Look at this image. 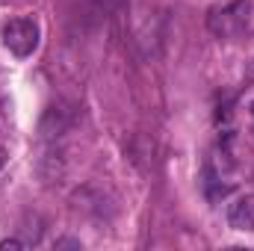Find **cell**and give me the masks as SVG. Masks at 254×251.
I'll return each instance as SVG.
<instances>
[{
    "instance_id": "4",
    "label": "cell",
    "mask_w": 254,
    "mask_h": 251,
    "mask_svg": "<svg viewBox=\"0 0 254 251\" xmlns=\"http://www.w3.org/2000/svg\"><path fill=\"white\" fill-rule=\"evenodd\" d=\"M54 249H83V246H80V240H57Z\"/></svg>"
},
{
    "instance_id": "6",
    "label": "cell",
    "mask_w": 254,
    "mask_h": 251,
    "mask_svg": "<svg viewBox=\"0 0 254 251\" xmlns=\"http://www.w3.org/2000/svg\"><path fill=\"white\" fill-rule=\"evenodd\" d=\"M3 163H6V151H0V169H3Z\"/></svg>"
},
{
    "instance_id": "2",
    "label": "cell",
    "mask_w": 254,
    "mask_h": 251,
    "mask_svg": "<svg viewBox=\"0 0 254 251\" xmlns=\"http://www.w3.org/2000/svg\"><path fill=\"white\" fill-rule=\"evenodd\" d=\"M3 45L15 54V57H30L39 48V27L33 18H12L3 27Z\"/></svg>"
},
{
    "instance_id": "1",
    "label": "cell",
    "mask_w": 254,
    "mask_h": 251,
    "mask_svg": "<svg viewBox=\"0 0 254 251\" xmlns=\"http://www.w3.org/2000/svg\"><path fill=\"white\" fill-rule=\"evenodd\" d=\"M254 0H231L225 6L210 9L207 15V30L216 39H237L240 33H246V27L252 24Z\"/></svg>"
},
{
    "instance_id": "3",
    "label": "cell",
    "mask_w": 254,
    "mask_h": 251,
    "mask_svg": "<svg viewBox=\"0 0 254 251\" xmlns=\"http://www.w3.org/2000/svg\"><path fill=\"white\" fill-rule=\"evenodd\" d=\"M228 225L234 231H254V195H240L228 207Z\"/></svg>"
},
{
    "instance_id": "5",
    "label": "cell",
    "mask_w": 254,
    "mask_h": 251,
    "mask_svg": "<svg viewBox=\"0 0 254 251\" xmlns=\"http://www.w3.org/2000/svg\"><path fill=\"white\" fill-rule=\"evenodd\" d=\"M6 249H27V243H21V240H3L0 251H6Z\"/></svg>"
}]
</instances>
